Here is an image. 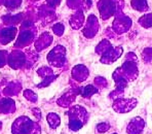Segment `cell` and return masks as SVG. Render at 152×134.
<instances>
[{
    "label": "cell",
    "mask_w": 152,
    "mask_h": 134,
    "mask_svg": "<svg viewBox=\"0 0 152 134\" xmlns=\"http://www.w3.org/2000/svg\"><path fill=\"white\" fill-rule=\"evenodd\" d=\"M97 92V90H96L94 87H91V86H88V88H86L84 89V96H91V94H94V93H96Z\"/></svg>",
    "instance_id": "5b68a950"
},
{
    "label": "cell",
    "mask_w": 152,
    "mask_h": 134,
    "mask_svg": "<svg viewBox=\"0 0 152 134\" xmlns=\"http://www.w3.org/2000/svg\"><path fill=\"white\" fill-rule=\"evenodd\" d=\"M109 129H110V125L108 123H100V124L97 125V130L101 133L107 132Z\"/></svg>",
    "instance_id": "3957f363"
},
{
    "label": "cell",
    "mask_w": 152,
    "mask_h": 134,
    "mask_svg": "<svg viewBox=\"0 0 152 134\" xmlns=\"http://www.w3.org/2000/svg\"><path fill=\"white\" fill-rule=\"evenodd\" d=\"M136 105H137L136 99H117L114 101L113 108L116 113H126L131 111Z\"/></svg>",
    "instance_id": "6da1fadb"
},
{
    "label": "cell",
    "mask_w": 152,
    "mask_h": 134,
    "mask_svg": "<svg viewBox=\"0 0 152 134\" xmlns=\"http://www.w3.org/2000/svg\"><path fill=\"white\" fill-rule=\"evenodd\" d=\"M48 122L53 127H57L60 123V119L57 115H50L48 116Z\"/></svg>",
    "instance_id": "277c9868"
},
{
    "label": "cell",
    "mask_w": 152,
    "mask_h": 134,
    "mask_svg": "<svg viewBox=\"0 0 152 134\" xmlns=\"http://www.w3.org/2000/svg\"><path fill=\"white\" fill-rule=\"evenodd\" d=\"M112 134H117V133H112Z\"/></svg>",
    "instance_id": "8992f818"
},
{
    "label": "cell",
    "mask_w": 152,
    "mask_h": 134,
    "mask_svg": "<svg viewBox=\"0 0 152 134\" xmlns=\"http://www.w3.org/2000/svg\"><path fill=\"white\" fill-rule=\"evenodd\" d=\"M145 121L140 117H136L129 121L126 127L127 134H141L144 130Z\"/></svg>",
    "instance_id": "7a4b0ae2"
}]
</instances>
